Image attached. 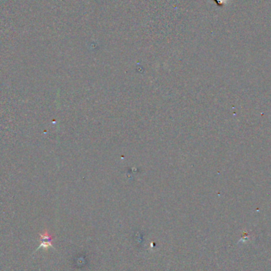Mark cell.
<instances>
[{
	"instance_id": "cell-1",
	"label": "cell",
	"mask_w": 271,
	"mask_h": 271,
	"mask_svg": "<svg viewBox=\"0 0 271 271\" xmlns=\"http://www.w3.org/2000/svg\"><path fill=\"white\" fill-rule=\"evenodd\" d=\"M39 236L40 240H41V244L37 248V250L34 251V254L41 248H43L44 250H48V248H53L54 249V247L52 245V241H53L54 237L48 233V230H45L44 233H40Z\"/></svg>"
}]
</instances>
